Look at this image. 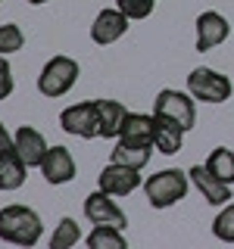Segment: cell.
I'll list each match as a JSON object with an SVG mask.
<instances>
[{
  "mask_svg": "<svg viewBox=\"0 0 234 249\" xmlns=\"http://www.w3.org/2000/svg\"><path fill=\"white\" fill-rule=\"evenodd\" d=\"M59 124L66 134L72 137H100V119H97V100H84V103L66 106L59 112Z\"/></svg>",
  "mask_w": 234,
  "mask_h": 249,
  "instance_id": "5b68a950",
  "label": "cell"
},
{
  "mask_svg": "<svg viewBox=\"0 0 234 249\" xmlns=\"http://www.w3.org/2000/svg\"><path fill=\"white\" fill-rule=\"evenodd\" d=\"M187 175H191V181L197 184V190L203 193V199H206L209 206H225V202L231 199V184H225L222 178H215L209 168L194 165Z\"/></svg>",
  "mask_w": 234,
  "mask_h": 249,
  "instance_id": "7c38bea8",
  "label": "cell"
},
{
  "mask_svg": "<svg viewBox=\"0 0 234 249\" xmlns=\"http://www.w3.org/2000/svg\"><path fill=\"white\" fill-rule=\"evenodd\" d=\"M41 175L47 184H69L75 178V159L66 146H50L41 162Z\"/></svg>",
  "mask_w": 234,
  "mask_h": 249,
  "instance_id": "8fae6325",
  "label": "cell"
},
{
  "mask_svg": "<svg viewBox=\"0 0 234 249\" xmlns=\"http://www.w3.org/2000/svg\"><path fill=\"white\" fill-rule=\"evenodd\" d=\"M78 240H81L78 221L75 218H62L57 224V231H53V237H50V249H69V246H75Z\"/></svg>",
  "mask_w": 234,
  "mask_h": 249,
  "instance_id": "44dd1931",
  "label": "cell"
},
{
  "mask_svg": "<svg viewBox=\"0 0 234 249\" xmlns=\"http://www.w3.org/2000/svg\"><path fill=\"white\" fill-rule=\"evenodd\" d=\"M22 44H25V35H22V28L19 25H0V53H16V50H22Z\"/></svg>",
  "mask_w": 234,
  "mask_h": 249,
  "instance_id": "603a6c76",
  "label": "cell"
},
{
  "mask_svg": "<svg viewBox=\"0 0 234 249\" xmlns=\"http://www.w3.org/2000/svg\"><path fill=\"white\" fill-rule=\"evenodd\" d=\"M41 215L28 206H3L0 209V240L16 246H35L41 240Z\"/></svg>",
  "mask_w": 234,
  "mask_h": 249,
  "instance_id": "6da1fadb",
  "label": "cell"
},
{
  "mask_svg": "<svg viewBox=\"0 0 234 249\" xmlns=\"http://www.w3.org/2000/svg\"><path fill=\"white\" fill-rule=\"evenodd\" d=\"M213 233L222 243H234V202H228V209H222V212L215 215Z\"/></svg>",
  "mask_w": 234,
  "mask_h": 249,
  "instance_id": "7402d4cb",
  "label": "cell"
},
{
  "mask_svg": "<svg viewBox=\"0 0 234 249\" xmlns=\"http://www.w3.org/2000/svg\"><path fill=\"white\" fill-rule=\"evenodd\" d=\"M75 81H78V62L72 56H53V59L44 62L41 75H38V90L44 97L57 100V97L72 90Z\"/></svg>",
  "mask_w": 234,
  "mask_h": 249,
  "instance_id": "3957f363",
  "label": "cell"
},
{
  "mask_svg": "<svg viewBox=\"0 0 234 249\" xmlns=\"http://www.w3.org/2000/svg\"><path fill=\"white\" fill-rule=\"evenodd\" d=\"M153 122H156V115L128 112V115H125V124H122V134H119V140L153 146Z\"/></svg>",
  "mask_w": 234,
  "mask_h": 249,
  "instance_id": "e0dca14e",
  "label": "cell"
},
{
  "mask_svg": "<svg viewBox=\"0 0 234 249\" xmlns=\"http://www.w3.org/2000/svg\"><path fill=\"white\" fill-rule=\"evenodd\" d=\"M84 215H88L91 224H113V228H122L125 231V212L109 199L106 190H97L91 196H84Z\"/></svg>",
  "mask_w": 234,
  "mask_h": 249,
  "instance_id": "9c48e42d",
  "label": "cell"
},
{
  "mask_svg": "<svg viewBox=\"0 0 234 249\" xmlns=\"http://www.w3.org/2000/svg\"><path fill=\"white\" fill-rule=\"evenodd\" d=\"M187 90L194 93V100H203V103H225L234 88L228 75H218L215 69H194L187 75Z\"/></svg>",
  "mask_w": 234,
  "mask_h": 249,
  "instance_id": "277c9868",
  "label": "cell"
},
{
  "mask_svg": "<svg viewBox=\"0 0 234 249\" xmlns=\"http://www.w3.org/2000/svg\"><path fill=\"white\" fill-rule=\"evenodd\" d=\"M25 3H35L38 6V3H47V0H25Z\"/></svg>",
  "mask_w": 234,
  "mask_h": 249,
  "instance_id": "4316f807",
  "label": "cell"
},
{
  "mask_svg": "<svg viewBox=\"0 0 234 249\" xmlns=\"http://www.w3.org/2000/svg\"><path fill=\"white\" fill-rule=\"evenodd\" d=\"M140 168H131V165H119V162H109V165L100 171L97 184L100 190H106L109 196H128L131 190L140 187Z\"/></svg>",
  "mask_w": 234,
  "mask_h": 249,
  "instance_id": "52a82bcc",
  "label": "cell"
},
{
  "mask_svg": "<svg viewBox=\"0 0 234 249\" xmlns=\"http://www.w3.org/2000/svg\"><path fill=\"white\" fill-rule=\"evenodd\" d=\"M25 159L19 156V150H6V153H0V190L3 193H10V190H19L22 184H25Z\"/></svg>",
  "mask_w": 234,
  "mask_h": 249,
  "instance_id": "9a60e30c",
  "label": "cell"
},
{
  "mask_svg": "<svg viewBox=\"0 0 234 249\" xmlns=\"http://www.w3.org/2000/svg\"><path fill=\"white\" fill-rule=\"evenodd\" d=\"M206 168L213 171L215 178H222L225 184H234V153L228 146H215L206 159Z\"/></svg>",
  "mask_w": 234,
  "mask_h": 249,
  "instance_id": "ffe728a7",
  "label": "cell"
},
{
  "mask_svg": "<svg viewBox=\"0 0 234 249\" xmlns=\"http://www.w3.org/2000/svg\"><path fill=\"white\" fill-rule=\"evenodd\" d=\"M16 150H19V156L25 159V165L28 168H41V162H44V156H47V140H44V134L38 128H31V124H22L19 131H16Z\"/></svg>",
  "mask_w": 234,
  "mask_h": 249,
  "instance_id": "4fadbf2b",
  "label": "cell"
},
{
  "mask_svg": "<svg viewBox=\"0 0 234 249\" xmlns=\"http://www.w3.org/2000/svg\"><path fill=\"white\" fill-rule=\"evenodd\" d=\"M228 31H231V25L222 13H215V10L200 13L197 16V50L206 53V50H213V47H218L228 37Z\"/></svg>",
  "mask_w": 234,
  "mask_h": 249,
  "instance_id": "30bf717a",
  "label": "cell"
},
{
  "mask_svg": "<svg viewBox=\"0 0 234 249\" xmlns=\"http://www.w3.org/2000/svg\"><path fill=\"white\" fill-rule=\"evenodd\" d=\"M128 22L131 19L119 10V6H116V10H100L97 19H94V25H91V41L100 44V47L116 44L125 31H128Z\"/></svg>",
  "mask_w": 234,
  "mask_h": 249,
  "instance_id": "ba28073f",
  "label": "cell"
},
{
  "mask_svg": "<svg viewBox=\"0 0 234 249\" xmlns=\"http://www.w3.org/2000/svg\"><path fill=\"white\" fill-rule=\"evenodd\" d=\"M109 162H119V165H131V168H144L150 162V146L144 143H128V140H119L113 146V156Z\"/></svg>",
  "mask_w": 234,
  "mask_h": 249,
  "instance_id": "ac0fdd59",
  "label": "cell"
},
{
  "mask_svg": "<svg viewBox=\"0 0 234 249\" xmlns=\"http://www.w3.org/2000/svg\"><path fill=\"white\" fill-rule=\"evenodd\" d=\"M16 146V137L10 134V131L3 128V124H0V153H6V150H13Z\"/></svg>",
  "mask_w": 234,
  "mask_h": 249,
  "instance_id": "484cf974",
  "label": "cell"
},
{
  "mask_svg": "<svg viewBox=\"0 0 234 249\" xmlns=\"http://www.w3.org/2000/svg\"><path fill=\"white\" fill-rule=\"evenodd\" d=\"M88 246L91 249H125L122 228H113V224H94V231L88 233Z\"/></svg>",
  "mask_w": 234,
  "mask_h": 249,
  "instance_id": "d6986e66",
  "label": "cell"
},
{
  "mask_svg": "<svg viewBox=\"0 0 234 249\" xmlns=\"http://www.w3.org/2000/svg\"><path fill=\"white\" fill-rule=\"evenodd\" d=\"M187 171H178V168H162L150 175L144 181V193H147V202L153 209H169L175 206L178 199L187 196Z\"/></svg>",
  "mask_w": 234,
  "mask_h": 249,
  "instance_id": "7a4b0ae2",
  "label": "cell"
},
{
  "mask_svg": "<svg viewBox=\"0 0 234 249\" xmlns=\"http://www.w3.org/2000/svg\"><path fill=\"white\" fill-rule=\"evenodd\" d=\"M125 115H128V109H125L119 100H97V119H100V137L113 140L122 134V124H125Z\"/></svg>",
  "mask_w": 234,
  "mask_h": 249,
  "instance_id": "2e32d148",
  "label": "cell"
},
{
  "mask_svg": "<svg viewBox=\"0 0 234 249\" xmlns=\"http://www.w3.org/2000/svg\"><path fill=\"white\" fill-rule=\"evenodd\" d=\"M156 115H166V119L172 122H178L184 131H191L194 124H197V106H194V93L187 97V93L181 90H159L156 93V109H153Z\"/></svg>",
  "mask_w": 234,
  "mask_h": 249,
  "instance_id": "8992f818",
  "label": "cell"
},
{
  "mask_svg": "<svg viewBox=\"0 0 234 249\" xmlns=\"http://www.w3.org/2000/svg\"><path fill=\"white\" fill-rule=\"evenodd\" d=\"M116 6L128 16V19H147L153 13L156 0H116Z\"/></svg>",
  "mask_w": 234,
  "mask_h": 249,
  "instance_id": "cb8c5ba5",
  "label": "cell"
},
{
  "mask_svg": "<svg viewBox=\"0 0 234 249\" xmlns=\"http://www.w3.org/2000/svg\"><path fill=\"white\" fill-rule=\"evenodd\" d=\"M181 143H184V128L181 124L166 119V115H156V122H153V146L156 150L162 156H175L181 150Z\"/></svg>",
  "mask_w": 234,
  "mask_h": 249,
  "instance_id": "5bb4252c",
  "label": "cell"
},
{
  "mask_svg": "<svg viewBox=\"0 0 234 249\" xmlns=\"http://www.w3.org/2000/svg\"><path fill=\"white\" fill-rule=\"evenodd\" d=\"M10 93H13V69L6 62V56L0 53V100H6Z\"/></svg>",
  "mask_w": 234,
  "mask_h": 249,
  "instance_id": "d4e9b609",
  "label": "cell"
}]
</instances>
